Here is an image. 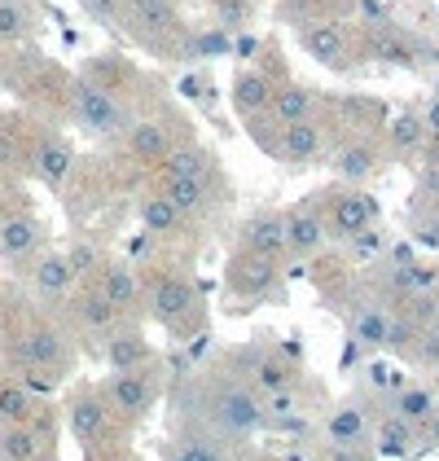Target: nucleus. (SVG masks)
Here are the masks:
<instances>
[{
  "label": "nucleus",
  "mask_w": 439,
  "mask_h": 461,
  "mask_svg": "<svg viewBox=\"0 0 439 461\" xmlns=\"http://www.w3.org/2000/svg\"><path fill=\"white\" fill-rule=\"evenodd\" d=\"M211 418H216V426L228 430V435H251V430L264 426V404H259L246 387H224V391H216V400H211Z\"/></svg>",
  "instance_id": "nucleus-1"
},
{
  "label": "nucleus",
  "mask_w": 439,
  "mask_h": 461,
  "mask_svg": "<svg viewBox=\"0 0 439 461\" xmlns=\"http://www.w3.org/2000/svg\"><path fill=\"white\" fill-rule=\"evenodd\" d=\"M75 114H79V123H84L88 132H97V137H110V132L123 128V106L110 97L106 88H97V84H79Z\"/></svg>",
  "instance_id": "nucleus-2"
},
{
  "label": "nucleus",
  "mask_w": 439,
  "mask_h": 461,
  "mask_svg": "<svg viewBox=\"0 0 439 461\" xmlns=\"http://www.w3.org/2000/svg\"><path fill=\"white\" fill-rule=\"evenodd\" d=\"M106 395L123 418H146L149 404H154V383L141 378V369H132V374H114Z\"/></svg>",
  "instance_id": "nucleus-3"
},
{
  "label": "nucleus",
  "mask_w": 439,
  "mask_h": 461,
  "mask_svg": "<svg viewBox=\"0 0 439 461\" xmlns=\"http://www.w3.org/2000/svg\"><path fill=\"white\" fill-rule=\"evenodd\" d=\"M67 422H71V435L79 444H97L102 439V430H106V404L97 400V395H75L71 400V413H67Z\"/></svg>",
  "instance_id": "nucleus-4"
},
{
  "label": "nucleus",
  "mask_w": 439,
  "mask_h": 461,
  "mask_svg": "<svg viewBox=\"0 0 439 461\" xmlns=\"http://www.w3.org/2000/svg\"><path fill=\"white\" fill-rule=\"evenodd\" d=\"M40 247V220L31 215H0V255L22 259Z\"/></svg>",
  "instance_id": "nucleus-5"
},
{
  "label": "nucleus",
  "mask_w": 439,
  "mask_h": 461,
  "mask_svg": "<svg viewBox=\"0 0 439 461\" xmlns=\"http://www.w3.org/2000/svg\"><path fill=\"white\" fill-rule=\"evenodd\" d=\"M277 282V268H273V259L268 255H242L237 264H233V285H237V294H268Z\"/></svg>",
  "instance_id": "nucleus-6"
},
{
  "label": "nucleus",
  "mask_w": 439,
  "mask_h": 461,
  "mask_svg": "<svg viewBox=\"0 0 439 461\" xmlns=\"http://www.w3.org/2000/svg\"><path fill=\"white\" fill-rule=\"evenodd\" d=\"M282 233H286V247L294 255H308L326 242V220L317 212H294L291 220H282Z\"/></svg>",
  "instance_id": "nucleus-7"
},
{
  "label": "nucleus",
  "mask_w": 439,
  "mask_h": 461,
  "mask_svg": "<svg viewBox=\"0 0 439 461\" xmlns=\"http://www.w3.org/2000/svg\"><path fill=\"white\" fill-rule=\"evenodd\" d=\"M369 224H373V207H369L365 194H343L334 203V233L338 238H356V233H365Z\"/></svg>",
  "instance_id": "nucleus-8"
},
{
  "label": "nucleus",
  "mask_w": 439,
  "mask_h": 461,
  "mask_svg": "<svg viewBox=\"0 0 439 461\" xmlns=\"http://www.w3.org/2000/svg\"><path fill=\"white\" fill-rule=\"evenodd\" d=\"M106 360H110L114 374H132V369H141V365L149 360V343L146 339H137V334H110Z\"/></svg>",
  "instance_id": "nucleus-9"
},
{
  "label": "nucleus",
  "mask_w": 439,
  "mask_h": 461,
  "mask_svg": "<svg viewBox=\"0 0 439 461\" xmlns=\"http://www.w3.org/2000/svg\"><path fill=\"white\" fill-rule=\"evenodd\" d=\"M128 149H132V158H167V149H172V137H167V128L163 123H132V132H128Z\"/></svg>",
  "instance_id": "nucleus-10"
},
{
  "label": "nucleus",
  "mask_w": 439,
  "mask_h": 461,
  "mask_svg": "<svg viewBox=\"0 0 439 461\" xmlns=\"http://www.w3.org/2000/svg\"><path fill=\"white\" fill-rule=\"evenodd\" d=\"M40 457V430L27 422L0 426V461H31Z\"/></svg>",
  "instance_id": "nucleus-11"
},
{
  "label": "nucleus",
  "mask_w": 439,
  "mask_h": 461,
  "mask_svg": "<svg viewBox=\"0 0 439 461\" xmlns=\"http://www.w3.org/2000/svg\"><path fill=\"white\" fill-rule=\"evenodd\" d=\"M303 49H308L317 62H329V67H338V62H343V53H347L343 32H338L334 23H317V27H308V32H303Z\"/></svg>",
  "instance_id": "nucleus-12"
},
{
  "label": "nucleus",
  "mask_w": 439,
  "mask_h": 461,
  "mask_svg": "<svg viewBox=\"0 0 439 461\" xmlns=\"http://www.w3.org/2000/svg\"><path fill=\"white\" fill-rule=\"evenodd\" d=\"M312 93L308 88H299V84H291V88H277L273 93V102H268V110H273V119L286 128V123H299V119H312Z\"/></svg>",
  "instance_id": "nucleus-13"
},
{
  "label": "nucleus",
  "mask_w": 439,
  "mask_h": 461,
  "mask_svg": "<svg viewBox=\"0 0 439 461\" xmlns=\"http://www.w3.org/2000/svg\"><path fill=\"white\" fill-rule=\"evenodd\" d=\"M189 308H193V290H189V285L176 282V277L158 282V290H154V317L172 325V321H181Z\"/></svg>",
  "instance_id": "nucleus-14"
},
{
  "label": "nucleus",
  "mask_w": 439,
  "mask_h": 461,
  "mask_svg": "<svg viewBox=\"0 0 439 461\" xmlns=\"http://www.w3.org/2000/svg\"><path fill=\"white\" fill-rule=\"evenodd\" d=\"M365 430H369L365 409H338L326 426V439L334 448H356V444L365 439Z\"/></svg>",
  "instance_id": "nucleus-15"
},
{
  "label": "nucleus",
  "mask_w": 439,
  "mask_h": 461,
  "mask_svg": "<svg viewBox=\"0 0 439 461\" xmlns=\"http://www.w3.org/2000/svg\"><path fill=\"white\" fill-rule=\"evenodd\" d=\"M317 149H321V128H317L312 119L286 123V137H282V154H286V158L308 163V158H317Z\"/></svg>",
  "instance_id": "nucleus-16"
},
{
  "label": "nucleus",
  "mask_w": 439,
  "mask_h": 461,
  "mask_svg": "<svg viewBox=\"0 0 439 461\" xmlns=\"http://www.w3.org/2000/svg\"><path fill=\"white\" fill-rule=\"evenodd\" d=\"M128 18H132L137 32L158 36V32H167V27L176 23V9H172L167 0H128Z\"/></svg>",
  "instance_id": "nucleus-17"
},
{
  "label": "nucleus",
  "mask_w": 439,
  "mask_h": 461,
  "mask_svg": "<svg viewBox=\"0 0 439 461\" xmlns=\"http://www.w3.org/2000/svg\"><path fill=\"white\" fill-rule=\"evenodd\" d=\"M102 294H106L114 308H132L137 294H141L137 273H132L128 264H106V273H102Z\"/></svg>",
  "instance_id": "nucleus-18"
},
{
  "label": "nucleus",
  "mask_w": 439,
  "mask_h": 461,
  "mask_svg": "<svg viewBox=\"0 0 439 461\" xmlns=\"http://www.w3.org/2000/svg\"><path fill=\"white\" fill-rule=\"evenodd\" d=\"M71 282H75V273H71V259L67 255H44L36 264V290L40 294H67L71 290Z\"/></svg>",
  "instance_id": "nucleus-19"
},
{
  "label": "nucleus",
  "mask_w": 439,
  "mask_h": 461,
  "mask_svg": "<svg viewBox=\"0 0 439 461\" xmlns=\"http://www.w3.org/2000/svg\"><path fill=\"white\" fill-rule=\"evenodd\" d=\"M273 102V84L264 79V75H237V84H233V106L242 110V114H259V110H268Z\"/></svg>",
  "instance_id": "nucleus-20"
},
{
  "label": "nucleus",
  "mask_w": 439,
  "mask_h": 461,
  "mask_svg": "<svg viewBox=\"0 0 439 461\" xmlns=\"http://www.w3.org/2000/svg\"><path fill=\"white\" fill-rule=\"evenodd\" d=\"M22 356L36 365V369H53L58 360H62V339H58V330H31L27 339H22Z\"/></svg>",
  "instance_id": "nucleus-21"
},
{
  "label": "nucleus",
  "mask_w": 439,
  "mask_h": 461,
  "mask_svg": "<svg viewBox=\"0 0 439 461\" xmlns=\"http://www.w3.org/2000/svg\"><path fill=\"white\" fill-rule=\"evenodd\" d=\"M163 198L176 207V212H198L207 203V180H193V176H167L163 185Z\"/></svg>",
  "instance_id": "nucleus-22"
},
{
  "label": "nucleus",
  "mask_w": 439,
  "mask_h": 461,
  "mask_svg": "<svg viewBox=\"0 0 439 461\" xmlns=\"http://www.w3.org/2000/svg\"><path fill=\"white\" fill-rule=\"evenodd\" d=\"M286 247V233H282V220H273V215H259L246 224V250H255V255H277V250Z\"/></svg>",
  "instance_id": "nucleus-23"
},
{
  "label": "nucleus",
  "mask_w": 439,
  "mask_h": 461,
  "mask_svg": "<svg viewBox=\"0 0 439 461\" xmlns=\"http://www.w3.org/2000/svg\"><path fill=\"white\" fill-rule=\"evenodd\" d=\"M387 325H391L387 312L365 308V312H356V317H352V339H356L361 348H387Z\"/></svg>",
  "instance_id": "nucleus-24"
},
{
  "label": "nucleus",
  "mask_w": 439,
  "mask_h": 461,
  "mask_svg": "<svg viewBox=\"0 0 439 461\" xmlns=\"http://www.w3.org/2000/svg\"><path fill=\"white\" fill-rule=\"evenodd\" d=\"M36 172L49 180V185H62L67 172H71V149L62 141H44L36 149Z\"/></svg>",
  "instance_id": "nucleus-25"
},
{
  "label": "nucleus",
  "mask_w": 439,
  "mask_h": 461,
  "mask_svg": "<svg viewBox=\"0 0 439 461\" xmlns=\"http://www.w3.org/2000/svg\"><path fill=\"white\" fill-rule=\"evenodd\" d=\"M141 224H146L149 233H176L181 229V212L163 194H149L146 203H141Z\"/></svg>",
  "instance_id": "nucleus-26"
},
{
  "label": "nucleus",
  "mask_w": 439,
  "mask_h": 461,
  "mask_svg": "<svg viewBox=\"0 0 439 461\" xmlns=\"http://www.w3.org/2000/svg\"><path fill=\"white\" fill-rule=\"evenodd\" d=\"M334 167H338V176L343 180H369L373 176V167H378V158H373V149L369 145H347L338 158H334Z\"/></svg>",
  "instance_id": "nucleus-27"
},
{
  "label": "nucleus",
  "mask_w": 439,
  "mask_h": 461,
  "mask_svg": "<svg viewBox=\"0 0 439 461\" xmlns=\"http://www.w3.org/2000/svg\"><path fill=\"white\" fill-rule=\"evenodd\" d=\"M31 391L18 387V383H4L0 387V426H13V422H31Z\"/></svg>",
  "instance_id": "nucleus-28"
},
{
  "label": "nucleus",
  "mask_w": 439,
  "mask_h": 461,
  "mask_svg": "<svg viewBox=\"0 0 439 461\" xmlns=\"http://www.w3.org/2000/svg\"><path fill=\"white\" fill-rule=\"evenodd\" d=\"M75 312H79V321H84V325H93V330H110L119 308L110 303L102 290H88V294H79V299H75Z\"/></svg>",
  "instance_id": "nucleus-29"
},
{
  "label": "nucleus",
  "mask_w": 439,
  "mask_h": 461,
  "mask_svg": "<svg viewBox=\"0 0 439 461\" xmlns=\"http://www.w3.org/2000/svg\"><path fill=\"white\" fill-rule=\"evenodd\" d=\"M408 439H413V426L404 418H387L378 426V453L382 457H404L408 453Z\"/></svg>",
  "instance_id": "nucleus-30"
},
{
  "label": "nucleus",
  "mask_w": 439,
  "mask_h": 461,
  "mask_svg": "<svg viewBox=\"0 0 439 461\" xmlns=\"http://www.w3.org/2000/svg\"><path fill=\"white\" fill-rule=\"evenodd\" d=\"M396 413H400V418H404L408 426L426 422V418L435 413V395H431L426 387H408V391L400 395V400H396Z\"/></svg>",
  "instance_id": "nucleus-31"
},
{
  "label": "nucleus",
  "mask_w": 439,
  "mask_h": 461,
  "mask_svg": "<svg viewBox=\"0 0 439 461\" xmlns=\"http://www.w3.org/2000/svg\"><path fill=\"white\" fill-rule=\"evenodd\" d=\"M167 176H193L207 180V154L202 149H167Z\"/></svg>",
  "instance_id": "nucleus-32"
},
{
  "label": "nucleus",
  "mask_w": 439,
  "mask_h": 461,
  "mask_svg": "<svg viewBox=\"0 0 439 461\" xmlns=\"http://www.w3.org/2000/svg\"><path fill=\"white\" fill-rule=\"evenodd\" d=\"M294 395H286V387L282 391H273L268 400H264V422H273V426H286V422H294Z\"/></svg>",
  "instance_id": "nucleus-33"
},
{
  "label": "nucleus",
  "mask_w": 439,
  "mask_h": 461,
  "mask_svg": "<svg viewBox=\"0 0 439 461\" xmlns=\"http://www.w3.org/2000/svg\"><path fill=\"white\" fill-rule=\"evenodd\" d=\"M27 36V14L13 0H0V40H22Z\"/></svg>",
  "instance_id": "nucleus-34"
},
{
  "label": "nucleus",
  "mask_w": 439,
  "mask_h": 461,
  "mask_svg": "<svg viewBox=\"0 0 439 461\" xmlns=\"http://www.w3.org/2000/svg\"><path fill=\"white\" fill-rule=\"evenodd\" d=\"M422 132H426V128H422L417 114H400V119L391 123V145H396V149H413V145L422 141Z\"/></svg>",
  "instance_id": "nucleus-35"
},
{
  "label": "nucleus",
  "mask_w": 439,
  "mask_h": 461,
  "mask_svg": "<svg viewBox=\"0 0 439 461\" xmlns=\"http://www.w3.org/2000/svg\"><path fill=\"white\" fill-rule=\"evenodd\" d=\"M172 461H228V457L220 453L216 444H207V439H181Z\"/></svg>",
  "instance_id": "nucleus-36"
},
{
  "label": "nucleus",
  "mask_w": 439,
  "mask_h": 461,
  "mask_svg": "<svg viewBox=\"0 0 439 461\" xmlns=\"http://www.w3.org/2000/svg\"><path fill=\"white\" fill-rule=\"evenodd\" d=\"M400 285L404 290H413V294H426V290L435 285V273L422 268V264H400Z\"/></svg>",
  "instance_id": "nucleus-37"
},
{
  "label": "nucleus",
  "mask_w": 439,
  "mask_h": 461,
  "mask_svg": "<svg viewBox=\"0 0 439 461\" xmlns=\"http://www.w3.org/2000/svg\"><path fill=\"white\" fill-rule=\"evenodd\" d=\"M286 383H291V369H286V365H277V360L259 365V387L264 391H282Z\"/></svg>",
  "instance_id": "nucleus-38"
},
{
  "label": "nucleus",
  "mask_w": 439,
  "mask_h": 461,
  "mask_svg": "<svg viewBox=\"0 0 439 461\" xmlns=\"http://www.w3.org/2000/svg\"><path fill=\"white\" fill-rule=\"evenodd\" d=\"M67 259H71V273H75V277H79V273H93V268H97V250L88 247V242H75Z\"/></svg>",
  "instance_id": "nucleus-39"
},
{
  "label": "nucleus",
  "mask_w": 439,
  "mask_h": 461,
  "mask_svg": "<svg viewBox=\"0 0 439 461\" xmlns=\"http://www.w3.org/2000/svg\"><path fill=\"white\" fill-rule=\"evenodd\" d=\"M193 53H202V58H220V53H228V36H224V32H207V36H198Z\"/></svg>",
  "instance_id": "nucleus-40"
},
{
  "label": "nucleus",
  "mask_w": 439,
  "mask_h": 461,
  "mask_svg": "<svg viewBox=\"0 0 439 461\" xmlns=\"http://www.w3.org/2000/svg\"><path fill=\"white\" fill-rule=\"evenodd\" d=\"M242 18H246V5L242 0H224L220 5V23L224 27H242Z\"/></svg>",
  "instance_id": "nucleus-41"
},
{
  "label": "nucleus",
  "mask_w": 439,
  "mask_h": 461,
  "mask_svg": "<svg viewBox=\"0 0 439 461\" xmlns=\"http://www.w3.org/2000/svg\"><path fill=\"white\" fill-rule=\"evenodd\" d=\"M422 194H426V198H439V163H431V167L422 172Z\"/></svg>",
  "instance_id": "nucleus-42"
},
{
  "label": "nucleus",
  "mask_w": 439,
  "mask_h": 461,
  "mask_svg": "<svg viewBox=\"0 0 439 461\" xmlns=\"http://www.w3.org/2000/svg\"><path fill=\"white\" fill-rule=\"evenodd\" d=\"M422 128H431L439 137V97H431V106H426V114H422Z\"/></svg>",
  "instance_id": "nucleus-43"
},
{
  "label": "nucleus",
  "mask_w": 439,
  "mask_h": 461,
  "mask_svg": "<svg viewBox=\"0 0 439 461\" xmlns=\"http://www.w3.org/2000/svg\"><path fill=\"white\" fill-rule=\"evenodd\" d=\"M417 238H422V242H431V247H439V215L426 224V229H417Z\"/></svg>",
  "instance_id": "nucleus-44"
},
{
  "label": "nucleus",
  "mask_w": 439,
  "mask_h": 461,
  "mask_svg": "<svg viewBox=\"0 0 439 461\" xmlns=\"http://www.w3.org/2000/svg\"><path fill=\"white\" fill-rule=\"evenodd\" d=\"M426 426H431V439L439 444V413H431V418H426Z\"/></svg>",
  "instance_id": "nucleus-45"
},
{
  "label": "nucleus",
  "mask_w": 439,
  "mask_h": 461,
  "mask_svg": "<svg viewBox=\"0 0 439 461\" xmlns=\"http://www.w3.org/2000/svg\"><path fill=\"white\" fill-rule=\"evenodd\" d=\"M9 154H13V145H9V141H0V163H9Z\"/></svg>",
  "instance_id": "nucleus-46"
},
{
  "label": "nucleus",
  "mask_w": 439,
  "mask_h": 461,
  "mask_svg": "<svg viewBox=\"0 0 439 461\" xmlns=\"http://www.w3.org/2000/svg\"><path fill=\"white\" fill-rule=\"evenodd\" d=\"M334 461H356V457H352L347 448H334Z\"/></svg>",
  "instance_id": "nucleus-47"
},
{
  "label": "nucleus",
  "mask_w": 439,
  "mask_h": 461,
  "mask_svg": "<svg viewBox=\"0 0 439 461\" xmlns=\"http://www.w3.org/2000/svg\"><path fill=\"white\" fill-rule=\"evenodd\" d=\"M102 461H119V457H102Z\"/></svg>",
  "instance_id": "nucleus-48"
},
{
  "label": "nucleus",
  "mask_w": 439,
  "mask_h": 461,
  "mask_svg": "<svg viewBox=\"0 0 439 461\" xmlns=\"http://www.w3.org/2000/svg\"><path fill=\"white\" fill-rule=\"evenodd\" d=\"M31 461H49V457H31Z\"/></svg>",
  "instance_id": "nucleus-49"
}]
</instances>
